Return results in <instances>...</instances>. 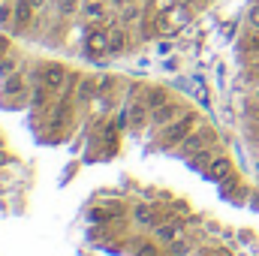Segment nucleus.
<instances>
[{
	"instance_id": "nucleus-20",
	"label": "nucleus",
	"mask_w": 259,
	"mask_h": 256,
	"mask_svg": "<svg viewBox=\"0 0 259 256\" xmlns=\"http://www.w3.org/2000/svg\"><path fill=\"white\" fill-rule=\"evenodd\" d=\"M9 24H12V3L3 0L0 3V27H9Z\"/></svg>"
},
{
	"instance_id": "nucleus-11",
	"label": "nucleus",
	"mask_w": 259,
	"mask_h": 256,
	"mask_svg": "<svg viewBox=\"0 0 259 256\" xmlns=\"http://www.w3.org/2000/svg\"><path fill=\"white\" fill-rule=\"evenodd\" d=\"M130 130H142L145 124H151V109L145 100H133L130 103Z\"/></svg>"
},
{
	"instance_id": "nucleus-15",
	"label": "nucleus",
	"mask_w": 259,
	"mask_h": 256,
	"mask_svg": "<svg viewBox=\"0 0 259 256\" xmlns=\"http://www.w3.org/2000/svg\"><path fill=\"white\" fill-rule=\"evenodd\" d=\"M81 9V3L78 0H55V12L61 15V18H69V15H75Z\"/></svg>"
},
{
	"instance_id": "nucleus-9",
	"label": "nucleus",
	"mask_w": 259,
	"mask_h": 256,
	"mask_svg": "<svg viewBox=\"0 0 259 256\" xmlns=\"http://www.w3.org/2000/svg\"><path fill=\"white\" fill-rule=\"evenodd\" d=\"M33 6H30V0H15L12 3V30H24V27H30V21H33Z\"/></svg>"
},
{
	"instance_id": "nucleus-7",
	"label": "nucleus",
	"mask_w": 259,
	"mask_h": 256,
	"mask_svg": "<svg viewBox=\"0 0 259 256\" xmlns=\"http://www.w3.org/2000/svg\"><path fill=\"white\" fill-rule=\"evenodd\" d=\"M184 235V223L181 220H160L154 226V241L157 244H172Z\"/></svg>"
},
{
	"instance_id": "nucleus-16",
	"label": "nucleus",
	"mask_w": 259,
	"mask_h": 256,
	"mask_svg": "<svg viewBox=\"0 0 259 256\" xmlns=\"http://www.w3.org/2000/svg\"><path fill=\"white\" fill-rule=\"evenodd\" d=\"M166 250H169V256H190V250H193V244L181 235L178 241H172V244H166Z\"/></svg>"
},
{
	"instance_id": "nucleus-4",
	"label": "nucleus",
	"mask_w": 259,
	"mask_h": 256,
	"mask_svg": "<svg viewBox=\"0 0 259 256\" xmlns=\"http://www.w3.org/2000/svg\"><path fill=\"white\" fill-rule=\"evenodd\" d=\"M39 81L52 91V94H61L66 88V81H69V72H66V66L64 64H46L42 69H39Z\"/></svg>"
},
{
	"instance_id": "nucleus-23",
	"label": "nucleus",
	"mask_w": 259,
	"mask_h": 256,
	"mask_svg": "<svg viewBox=\"0 0 259 256\" xmlns=\"http://www.w3.org/2000/svg\"><path fill=\"white\" fill-rule=\"evenodd\" d=\"M133 256H160V244L157 241H148V244H142Z\"/></svg>"
},
{
	"instance_id": "nucleus-14",
	"label": "nucleus",
	"mask_w": 259,
	"mask_h": 256,
	"mask_svg": "<svg viewBox=\"0 0 259 256\" xmlns=\"http://www.w3.org/2000/svg\"><path fill=\"white\" fill-rule=\"evenodd\" d=\"M94 97H100L97 81H94V78H81V81H78V100L88 103V100H94Z\"/></svg>"
},
{
	"instance_id": "nucleus-27",
	"label": "nucleus",
	"mask_w": 259,
	"mask_h": 256,
	"mask_svg": "<svg viewBox=\"0 0 259 256\" xmlns=\"http://www.w3.org/2000/svg\"><path fill=\"white\" fill-rule=\"evenodd\" d=\"M46 3H49V0H30V6H33V9H36V12H39V9H42V6H46Z\"/></svg>"
},
{
	"instance_id": "nucleus-12",
	"label": "nucleus",
	"mask_w": 259,
	"mask_h": 256,
	"mask_svg": "<svg viewBox=\"0 0 259 256\" xmlns=\"http://www.w3.org/2000/svg\"><path fill=\"white\" fill-rule=\"evenodd\" d=\"M142 100L148 103V109H151V112H157L160 106H166V103H169V91H166V88H160V84H151V88H145V91H142Z\"/></svg>"
},
{
	"instance_id": "nucleus-24",
	"label": "nucleus",
	"mask_w": 259,
	"mask_h": 256,
	"mask_svg": "<svg viewBox=\"0 0 259 256\" xmlns=\"http://www.w3.org/2000/svg\"><path fill=\"white\" fill-rule=\"evenodd\" d=\"M3 91H6V94H18V91H21V78H18V75L3 78Z\"/></svg>"
},
{
	"instance_id": "nucleus-18",
	"label": "nucleus",
	"mask_w": 259,
	"mask_h": 256,
	"mask_svg": "<svg viewBox=\"0 0 259 256\" xmlns=\"http://www.w3.org/2000/svg\"><path fill=\"white\" fill-rule=\"evenodd\" d=\"M18 69H21V64H18L15 58H9V55H6V58L0 61V78H9V75H18Z\"/></svg>"
},
{
	"instance_id": "nucleus-13",
	"label": "nucleus",
	"mask_w": 259,
	"mask_h": 256,
	"mask_svg": "<svg viewBox=\"0 0 259 256\" xmlns=\"http://www.w3.org/2000/svg\"><path fill=\"white\" fill-rule=\"evenodd\" d=\"M145 21V9H142V3H127L121 12H118V24H124V27H133V24H142Z\"/></svg>"
},
{
	"instance_id": "nucleus-30",
	"label": "nucleus",
	"mask_w": 259,
	"mask_h": 256,
	"mask_svg": "<svg viewBox=\"0 0 259 256\" xmlns=\"http://www.w3.org/2000/svg\"><path fill=\"white\" fill-rule=\"evenodd\" d=\"M9 3H15V0H9Z\"/></svg>"
},
{
	"instance_id": "nucleus-5",
	"label": "nucleus",
	"mask_w": 259,
	"mask_h": 256,
	"mask_svg": "<svg viewBox=\"0 0 259 256\" xmlns=\"http://www.w3.org/2000/svg\"><path fill=\"white\" fill-rule=\"evenodd\" d=\"M184 112H190L187 106H181L178 100H169L166 106H160L157 112H151V127L154 130H163L166 124H172V121H178Z\"/></svg>"
},
{
	"instance_id": "nucleus-10",
	"label": "nucleus",
	"mask_w": 259,
	"mask_h": 256,
	"mask_svg": "<svg viewBox=\"0 0 259 256\" xmlns=\"http://www.w3.org/2000/svg\"><path fill=\"white\" fill-rule=\"evenodd\" d=\"M130 46V33L124 24H115V27H109V55L115 58V55H124Z\"/></svg>"
},
{
	"instance_id": "nucleus-19",
	"label": "nucleus",
	"mask_w": 259,
	"mask_h": 256,
	"mask_svg": "<svg viewBox=\"0 0 259 256\" xmlns=\"http://www.w3.org/2000/svg\"><path fill=\"white\" fill-rule=\"evenodd\" d=\"M238 184H241V178H238V175L232 172V175H226V178H223V184H220V193H223V196H229V193L235 190Z\"/></svg>"
},
{
	"instance_id": "nucleus-6",
	"label": "nucleus",
	"mask_w": 259,
	"mask_h": 256,
	"mask_svg": "<svg viewBox=\"0 0 259 256\" xmlns=\"http://www.w3.org/2000/svg\"><path fill=\"white\" fill-rule=\"evenodd\" d=\"M130 214H133V223L142 226V229H154V226L160 223V208L151 205V202H139V205H133Z\"/></svg>"
},
{
	"instance_id": "nucleus-29",
	"label": "nucleus",
	"mask_w": 259,
	"mask_h": 256,
	"mask_svg": "<svg viewBox=\"0 0 259 256\" xmlns=\"http://www.w3.org/2000/svg\"><path fill=\"white\" fill-rule=\"evenodd\" d=\"M256 121H259V112H256Z\"/></svg>"
},
{
	"instance_id": "nucleus-31",
	"label": "nucleus",
	"mask_w": 259,
	"mask_h": 256,
	"mask_svg": "<svg viewBox=\"0 0 259 256\" xmlns=\"http://www.w3.org/2000/svg\"><path fill=\"white\" fill-rule=\"evenodd\" d=\"M0 3H3V0H0Z\"/></svg>"
},
{
	"instance_id": "nucleus-8",
	"label": "nucleus",
	"mask_w": 259,
	"mask_h": 256,
	"mask_svg": "<svg viewBox=\"0 0 259 256\" xmlns=\"http://www.w3.org/2000/svg\"><path fill=\"white\" fill-rule=\"evenodd\" d=\"M226 175H232V160H229V154H214V160L205 166V178H208V181H223Z\"/></svg>"
},
{
	"instance_id": "nucleus-25",
	"label": "nucleus",
	"mask_w": 259,
	"mask_h": 256,
	"mask_svg": "<svg viewBox=\"0 0 259 256\" xmlns=\"http://www.w3.org/2000/svg\"><path fill=\"white\" fill-rule=\"evenodd\" d=\"M127 3H133V0H109V6H112V9H124Z\"/></svg>"
},
{
	"instance_id": "nucleus-3",
	"label": "nucleus",
	"mask_w": 259,
	"mask_h": 256,
	"mask_svg": "<svg viewBox=\"0 0 259 256\" xmlns=\"http://www.w3.org/2000/svg\"><path fill=\"white\" fill-rule=\"evenodd\" d=\"M211 142H214V130L211 127H196L181 145H178V151L184 154V157H193L199 151H205V148H211Z\"/></svg>"
},
{
	"instance_id": "nucleus-22",
	"label": "nucleus",
	"mask_w": 259,
	"mask_h": 256,
	"mask_svg": "<svg viewBox=\"0 0 259 256\" xmlns=\"http://www.w3.org/2000/svg\"><path fill=\"white\" fill-rule=\"evenodd\" d=\"M112 88H115V78H112V75H100V78H97V91H100V97H103V94H112Z\"/></svg>"
},
{
	"instance_id": "nucleus-21",
	"label": "nucleus",
	"mask_w": 259,
	"mask_h": 256,
	"mask_svg": "<svg viewBox=\"0 0 259 256\" xmlns=\"http://www.w3.org/2000/svg\"><path fill=\"white\" fill-rule=\"evenodd\" d=\"M247 27L259 33V0L253 3V6H250V9H247Z\"/></svg>"
},
{
	"instance_id": "nucleus-1",
	"label": "nucleus",
	"mask_w": 259,
	"mask_h": 256,
	"mask_svg": "<svg viewBox=\"0 0 259 256\" xmlns=\"http://www.w3.org/2000/svg\"><path fill=\"white\" fill-rule=\"evenodd\" d=\"M193 130H196V112H184L178 121H172V124H166V127L160 130V148H163V151L178 148Z\"/></svg>"
},
{
	"instance_id": "nucleus-28",
	"label": "nucleus",
	"mask_w": 259,
	"mask_h": 256,
	"mask_svg": "<svg viewBox=\"0 0 259 256\" xmlns=\"http://www.w3.org/2000/svg\"><path fill=\"white\" fill-rule=\"evenodd\" d=\"M256 175H259V160H256Z\"/></svg>"
},
{
	"instance_id": "nucleus-26",
	"label": "nucleus",
	"mask_w": 259,
	"mask_h": 256,
	"mask_svg": "<svg viewBox=\"0 0 259 256\" xmlns=\"http://www.w3.org/2000/svg\"><path fill=\"white\" fill-rule=\"evenodd\" d=\"M6 49H9V39H6V36H0V61H3V55H6Z\"/></svg>"
},
{
	"instance_id": "nucleus-2",
	"label": "nucleus",
	"mask_w": 259,
	"mask_h": 256,
	"mask_svg": "<svg viewBox=\"0 0 259 256\" xmlns=\"http://www.w3.org/2000/svg\"><path fill=\"white\" fill-rule=\"evenodd\" d=\"M84 52L91 58H106L109 55V27L91 24L88 27V36H84Z\"/></svg>"
},
{
	"instance_id": "nucleus-17",
	"label": "nucleus",
	"mask_w": 259,
	"mask_h": 256,
	"mask_svg": "<svg viewBox=\"0 0 259 256\" xmlns=\"http://www.w3.org/2000/svg\"><path fill=\"white\" fill-rule=\"evenodd\" d=\"M49 94H52V91H49L46 84H42V88H33V97H30V106H33L36 112H39V109H46V103H49Z\"/></svg>"
}]
</instances>
